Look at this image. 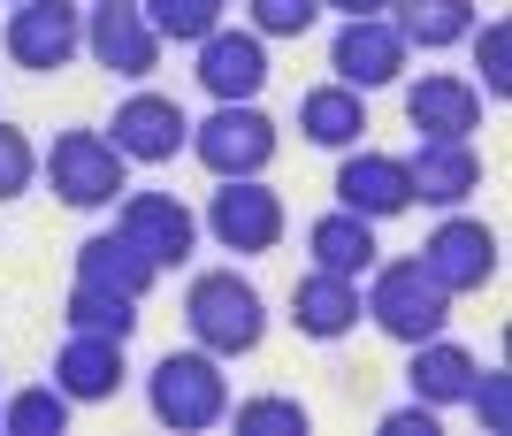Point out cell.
<instances>
[{
    "instance_id": "6da1fadb",
    "label": "cell",
    "mask_w": 512,
    "mask_h": 436,
    "mask_svg": "<svg viewBox=\"0 0 512 436\" xmlns=\"http://www.w3.org/2000/svg\"><path fill=\"white\" fill-rule=\"evenodd\" d=\"M184 329H192V345L214 352V360H245V352H260V337H268V299H260V284L237 276V268H199L192 291H184Z\"/></svg>"
},
{
    "instance_id": "7a4b0ae2",
    "label": "cell",
    "mask_w": 512,
    "mask_h": 436,
    "mask_svg": "<svg viewBox=\"0 0 512 436\" xmlns=\"http://www.w3.org/2000/svg\"><path fill=\"white\" fill-rule=\"evenodd\" d=\"M360 314L383 329V337H398V345H421V337H444L451 291L436 284L421 261H375L367 268V291H360Z\"/></svg>"
},
{
    "instance_id": "3957f363",
    "label": "cell",
    "mask_w": 512,
    "mask_h": 436,
    "mask_svg": "<svg viewBox=\"0 0 512 436\" xmlns=\"http://www.w3.org/2000/svg\"><path fill=\"white\" fill-rule=\"evenodd\" d=\"M146 406L161 429H222V414H230V375H222V360L214 352H161L146 375Z\"/></svg>"
},
{
    "instance_id": "277c9868",
    "label": "cell",
    "mask_w": 512,
    "mask_h": 436,
    "mask_svg": "<svg viewBox=\"0 0 512 436\" xmlns=\"http://www.w3.org/2000/svg\"><path fill=\"white\" fill-rule=\"evenodd\" d=\"M276 123L253 108V100H214V115L207 123H192V146L184 153H199V169L222 184V176H260L268 161H276Z\"/></svg>"
},
{
    "instance_id": "5b68a950",
    "label": "cell",
    "mask_w": 512,
    "mask_h": 436,
    "mask_svg": "<svg viewBox=\"0 0 512 436\" xmlns=\"http://www.w3.org/2000/svg\"><path fill=\"white\" fill-rule=\"evenodd\" d=\"M199 230L222 253H276L283 245V192L260 184V176H222V192L207 199Z\"/></svg>"
},
{
    "instance_id": "8992f818",
    "label": "cell",
    "mask_w": 512,
    "mask_h": 436,
    "mask_svg": "<svg viewBox=\"0 0 512 436\" xmlns=\"http://www.w3.org/2000/svg\"><path fill=\"white\" fill-rule=\"evenodd\" d=\"M130 161L107 146V131H62L54 153H46V184L62 207H115L130 192Z\"/></svg>"
},
{
    "instance_id": "52a82bcc",
    "label": "cell",
    "mask_w": 512,
    "mask_h": 436,
    "mask_svg": "<svg viewBox=\"0 0 512 436\" xmlns=\"http://www.w3.org/2000/svg\"><path fill=\"white\" fill-rule=\"evenodd\" d=\"M8 62L31 69V77H54L85 54V8L77 0H16V16H8Z\"/></svg>"
},
{
    "instance_id": "ba28073f",
    "label": "cell",
    "mask_w": 512,
    "mask_h": 436,
    "mask_svg": "<svg viewBox=\"0 0 512 436\" xmlns=\"http://www.w3.org/2000/svg\"><path fill=\"white\" fill-rule=\"evenodd\" d=\"M413 261H421L451 299H467V291L497 284V230H490V222H474V215H444Z\"/></svg>"
},
{
    "instance_id": "9c48e42d",
    "label": "cell",
    "mask_w": 512,
    "mask_h": 436,
    "mask_svg": "<svg viewBox=\"0 0 512 436\" xmlns=\"http://www.w3.org/2000/svg\"><path fill=\"white\" fill-rule=\"evenodd\" d=\"M413 62V46L398 39V23L390 16H360V23H337V39H329V69H337V85L352 92H375V85H398Z\"/></svg>"
},
{
    "instance_id": "30bf717a",
    "label": "cell",
    "mask_w": 512,
    "mask_h": 436,
    "mask_svg": "<svg viewBox=\"0 0 512 436\" xmlns=\"http://www.w3.org/2000/svg\"><path fill=\"white\" fill-rule=\"evenodd\" d=\"M85 54L107 69V77H153L161 69V39L138 0H100L85 8Z\"/></svg>"
},
{
    "instance_id": "8fae6325",
    "label": "cell",
    "mask_w": 512,
    "mask_h": 436,
    "mask_svg": "<svg viewBox=\"0 0 512 436\" xmlns=\"http://www.w3.org/2000/svg\"><path fill=\"white\" fill-rule=\"evenodd\" d=\"M107 146L123 153V161H176V153L192 146V115L176 108L169 92H130L115 123H107Z\"/></svg>"
},
{
    "instance_id": "7c38bea8",
    "label": "cell",
    "mask_w": 512,
    "mask_h": 436,
    "mask_svg": "<svg viewBox=\"0 0 512 436\" xmlns=\"http://www.w3.org/2000/svg\"><path fill=\"white\" fill-rule=\"evenodd\" d=\"M337 207L367 222H390L413 207V176H406V153H375V146H344L337 161Z\"/></svg>"
},
{
    "instance_id": "4fadbf2b",
    "label": "cell",
    "mask_w": 512,
    "mask_h": 436,
    "mask_svg": "<svg viewBox=\"0 0 512 436\" xmlns=\"http://www.w3.org/2000/svg\"><path fill=\"white\" fill-rule=\"evenodd\" d=\"M115 230L146 245L153 268H184V261H192V245H199V215H192L176 192H123Z\"/></svg>"
},
{
    "instance_id": "5bb4252c",
    "label": "cell",
    "mask_w": 512,
    "mask_h": 436,
    "mask_svg": "<svg viewBox=\"0 0 512 436\" xmlns=\"http://www.w3.org/2000/svg\"><path fill=\"white\" fill-rule=\"evenodd\" d=\"M406 123L421 138H474L482 131V92L474 77H451V69H428L406 85Z\"/></svg>"
},
{
    "instance_id": "9a60e30c",
    "label": "cell",
    "mask_w": 512,
    "mask_h": 436,
    "mask_svg": "<svg viewBox=\"0 0 512 436\" xmlns=\"http://www.w3.org/2000/svg\"><path fill=\"white\" fill-rule=\"evenodd\" d=\"M199 85L214 92V100H260V85H268V39L260 31H207L199 39Z\"/></svg>"
},
{
    "instance_id": "2e32d148",
    "label": "cell",
    "mask_w": 512,
    "mask_h": 436,
    "mask_svg": "<svg viewBox=\"0 0 512 436\" xmlns=\"http://www.w3.org/2000/svg\"><path fill=\"white\" fill-rule=\"evenodd\" d=\"M406 176H413V199H428V207H467L482 192V153L467 138H421L406 153Z\"/></svg>"
},
{
    "instance_id": "e0dca14e",
    "label": "cell",
    "mask_w": 512,
    "mask_h": 436,
    "mask_svg": "<svg viewBox=\"0 0 512 436\" xmlns=\"http://www.w3.org/2000/svg\"><path fill=\"white\" fill-rule=\"evenodd\" d=\"M291 329L314 337V345H337L360 329V284H344L329 268H306L299 284H291Z\"/></svg>"
},
{
    "instance_id": "ac0fdd59",
    "label": "cell",
    "mask_w": 512,
    "mask_h": 436,
    "mask_svg": "<svg viewBox=\"0 0 512 436\" xmlns=\"http://www.w3.org/2000/svg\"><path fill=\"white\" fill-rule=\"evenodd\" d=\"M77 284H107V291H123V299H146V291L161 284V268H153V253L138 238L92 230V238L77 245Z\"/></svg>"
},
{
    "instance_id": "d6986e66",
    "label": "cell",
    "mask_w": 512,
    "mask_h": 436,
    "mask_svg": "<svg viewBox=\"0 0 512 436\" xmlns=\"http://www.w3.org/2000/svg\"><path fill=\"white\" fill-rule=\"evenodd\" d=\"M123 345L115 337H77L69 329V345H62V360H54V391L69 398V406H100V398H115L123 391Z\"/></svg>"
},
{
    "instance_id": "ffe728a7",
    "label": "cell",
    "mask_w": 512,
    "mask_h": 436,
    "mask_svg": "<svg viewBox=\"0 0 512 436\" xmlns=\"http://www.w3.org/2000/svg\"><path fill=\"white\" fill-rule=\"evenodd\" d=\"M306 253H314V268H329V276H344V284H360L367 268L383 261V245H375V222L352 215V207H329V215L306 230Z\"/></svg>"
},
{
    "instance_id": "44dd1931",
    "label": "cell",
    "mask_w": 512,
    "mask_h": 436,
    "mask_svg": "<svg viewBox=\"0 0 512 436\" xmlns=\"http://www.w3.org/2000/svg\"><path fill=\"white\" fill-rule=\"evenodd\" d=\"M406 352H413L406 383H413L421 406H436V414H444V406H467V383H474V368H482L467 345H451V337H421V345H406Z\"/></svg>"
},
{
    "instance_id": "7402d4cb",
    "label": "cell",
    "mask_w": 512,
    "mask_h": 436,
    "mask_svg": "<svg viewBox=\"0 0 512 436\" xmlns=\"http://www.w3.org/2000/svg\"><path fill=\"white\" fill-rule=\"evenodd\" d=\"M299 138H306V146H329V153L360 146V138H367V92H352V85H314V92L299 100Z\"/></svg>"
},
{
    "instance_id": "603a6c76",
    "label": "cell",
    "mask_w": 512,
    "mask_h": 436,
    "mask_svg": "<svg viewBox=\"0 0 512 436\" xmlns=\"http://www.w3.org/2000/svg\"><path fill=\"white\" fill-rule=\"evenodd\" d=\"M390 23L406 46L436 54V46H459L474 31V0H390Z\"/></svg>"
},
{
    "instance_id": "cb8c5ba5",
    "label": "cell",
    "mask_w": 512,
    "mask_h": 436,
    "mask_svg": "<svg viewBox=\"0 0 512 436\" xmlns=\"http://www.w3.org/2000/svg\"><path fill=\"white\" fill-rule=\"evenodd\" d=\"M62 322L77 329V337H115V345H130V337H138V299H123V291H107V284H69Z\"/></svg>"
},
{
    "instance_id": "d4e9b609",
    "label": "cell",
    "mask_w": 512,
    "mask_h": 436,
    "mask_svg": "<svg viewBox=\"0 0 512 436\" xmlns=\"http://www.w3.org/2000/svg\"><path fill=\"white\" fill-rule=\"evenodd\" d=\"M138 8H146V23H153V39L161 46H199L207 39V31H222V8H230V0H138Z\"/></svg>"
},
{
    "instance_id": "484cf974",
    "label": "cell",
    "mask_w": 512,
    "mask_h": 436,
    "mask_svg": "<svg viewBox=\"0 0 512 436\" xmlns=\"http://www.w3.org/2000/svg\"><path fill=\"white\" fill-rule=\"evenodd\" d=\"M0 429H16V436H62L69 429V398L54 391V383H31V391H16L8 406H0Z\"/></svg>"
},
{
    "instance_id": "4316f807",
    "label": "cell",
    "mask_w": 512,
    "mask_h": 436,
    "mask_svg": "<svg viewBox=\"0 0 512 436\" xmlns=\"http://www.w3.org/2000/svg\"><path fill=\"white\" fill-rule=\"evenodd\" d=\"M222 421H237V436H306V406L299 398H237Z\"/></svg>"
},
{
    "instance_id": "83f0119b",
    "label": "cell",
    "mask_w": 512,
    "mask_h": 436,
    "mask_svg": "<svg viewBox=\"0 0 512 436\" xmlns=\"http://www.w3.org/2000/svg\"><path fill=\"white\" fill-rule=\"evenodd\" d=\"M467 39H474V69H482V85H474V92L505 100V92H512V23L490 16V23H474Z\"/></svg>"
},
{
    "instance_id": "f1b7e54d",
    "label": "cell",
    "mask_w": 512,
    "mask_h": 436,
    "mask_svg": "<svg viewBox=\"0 0 512 436\" xmlns=\"http://www.w3.org/2000/svg\"><path fill=\"white\" fill-rule=\"evenodd\" d=\"M245 8H253L260 39H306L321 23V0H245Z\"/></svg>"
},
{
    "instance_id": "f546056e",
    "label": "cell",
    "mask_w": 512,
    "mask_h": 436,
    "mask_svg": "<svg viewBox=\"0 0 512 436\" xmlns=\"http://www.w3.org/2000/svg\"><path fill=\"white\" fill-rule=\"evenodd\" d=\"M467 406H474V421H482L490 436H505V421H512V375L505 368H474Z\"/></svg>"
},
{
    "instance_id": "4dcf8cb0",
    "label": "cell",
    "mask_w": 512,
    "mask_h": 436,
    "mask_svg": "<svg viewBox=\"0 0 512 436\" xmlns=\"http://www.w3.org/2000/svg\"><path fill=\"white\" fill-rule=\"evenodd\" d=\"M31 176H39V153H31V138H23L16 123H0V207L31 192Z\"/></svg>"
},
{
    "instance_id": "1f68e13d",
    "label": "cell",
    "mask_w": 512,
    "mask_h": 436,
    "mask_svg": "<svg viewBox=\"0 0 512 436\" xmlns=\"http://www.w3.org/2000/svg\"><path fill=\"white\" fill-rule=\"evenodd\" d=\"M383 436H436V406H398V414H383Z\"/></svg>"
},
{
    "instance_id": "d6a6232c",
    "label": "cell",
    "mask_w": 512,
    "mask_h": 436,
    "mask_svg": "<svg viewBox=\"0 0 512 436\" xmlns=\"http://www.w3.org/2000/svg\"><path fill=\"white\" fill-rule=\"evenodd\" d=\"M321 8H337L344 23H360V16H390V0H321Z\"/></svg>"
},
{
    "instance_id": "836d02e7",
    "label": "cell",
    "mask_w": 512,
    "mask_h": 436,
    "mask_svg": "<svg viewBox=\"0 0 512 436\" xmlns=\"http://www.w3.org/2000/svg\"><path fill=\"white\" fill-rule=\"evenodd\" d=\"M85 8H100V0H85Z\"/></svg>"
},
{
    "instance_id": "e575fe53",
    "label": "cell",
    "mask_w": 512,
    "mask_h": 436,
    "mask_svg": "<svg viewBox=\"0 0 512 436\" xmlns=\"http://www.w3.org/2000/svg\"><path fill=\"white\" fill-rule=\"evenodd\" d=\"M8 8H16V0H8Z\"/></svg>"
}]
</instances>
